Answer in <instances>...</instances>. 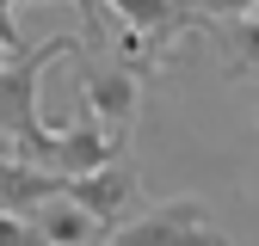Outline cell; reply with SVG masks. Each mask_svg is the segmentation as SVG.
Masks as SVG:
<instances>
[{
	"label": "cell",
	"mask_w": 259,
	"mask_h": 246,
	"mask_svg": "<svg viewBox=\"0 0 259 246\" xmlns=\"http://www.w3.org/2000/svg\"><path fill=\"white\" fill-rule=\"evenodd\" d=\"M56 55H80V37H50L25 55H7V68H0V130H7L19 160L44 166V172L56 160V130H44V117H37V80Z\"/></svg>",
	"instance_id": "obj_1"
},
{
	"label": "cell",
	"mask_w": 259,
	"mask_h": 246,
	"mask_svg": "<svg viewBox=\"0 0 259 246\" xmlns=\"http://www.w3.org/2000/svg\"><path fill=\"white\" fill-rule=\"evenodd\" d=\"M80 111L99 117V130L130 154V130L142 117V68H130L117 49H87L80 55Z\"/></svg>",
	"instance_id": "obj_2"
},
{
	"label": "cell",
	"mask_w": 259,
	"mask_h": 246,
	"mask_svg": "<svg viewBox=\"0 0 259 246\" xmlns=\"http://www.w3.org/2000/svg\"><path fill=\"white\" fill-rule=\"evenodd\" d=\"M68 197H74L80 209L99 215L105 234H117V228H130V222H142V215L154 209L148 191H142V172H136V160H130V154H117L111 166L87 172V178H68Z\"/></svg>",
	"instance_id": "obj_3"
},
{
	"label": "cell",
	"mask_w": 259,
	"mask_h": 246,
	"mask_svg": "<svg viewBox=\"0 0 259 246\" xmlns=\"http://www.w3.org/2000/svg\"><path fill=\"white\" fill-rule=\"evenodd\" d=\"M105 246H229V234L210 228L204 197H167V203H154L142 222L117 228Z\"/></svg>",
	"instance_id": "obj_4"
},
{
	"label": "cell",
	"mask_w": 259,
	"mask_h": 246,
	"mask_svg": "<svg viewBox=\"0 0 259 246\" xmlns=\"http://www.w3.org/2000/svg\"><path fill=\"white\" fill-rule=\"evenodd\" d=\"M99 7H111L130 31H142V37L154 43V55L167 49L173 37H185V31H198V25H210V19H198L185 7V0H99Z\"/></svg>",
	"instance_id": "obj_5"
},
{
	"label": "cell",
	"mask_w": 259,
	"mask_h": 246,
	"mask_svg": "<svg viewBox=\"0 0 259 246\" xmlns=\"http://www.w3.org/2000/svg\"><path fill=\"white\" fill-rule=\"evenodd\" d=\"M56 197H68L62 172H44L31 160H7L0 154V215H31L37 203H56Z\"/></svg>",
	"instance_id": "obj_6"
},
{
	"label": "cell",
	"mask_w": 259,
	"mask_h": 246,
	"mask_svg": "<svg viewBox=\"0 0 259 246\" xmlns=\"http://www.w3.org/2000/svg\"><path fill=\"white\" fill-rule=\"evenodd\" d=\"M25 222L44 234V246H105V240H111V234L99 228V215H93V209H80L74 197L37 203V209L25 215Z\"/></svg>",
	"instance_id": "obj_7"
},
{
	"label": "cell",
	"mask_w": 259,
	"mask_h": 246,
	"mask_svg": "<svg viewBox=\"0 0 259 246\" xmlns=\"http://www.w3.org/2000/svg\"><path fill=\"white\" fill-rule=\"evenodd\" d=\"M216 43H222V74L229 80H259V25L253 19H235V25H210Z\"/></svg>",
	"instance_id": "obj_8"
},
{
	"label": "cell",
	"mask_w": 259,
	"mask_h": 246,
	"mask_svg": "<svg viewBox=\"0 0 259 246\" xmlns=\"http://www.w3.org/2000/svg\"><path fill=\"white\" fill-rule=\"evenodd\" d=\"M198 19H210V25H235V19H253V7L259 0H185Z\"/></svg>",
	"instance_id": "obj_9"
},
{
	"label": "cell",
	"mask_w": 259,
	"mask_h": 246,
	"mask_svg": "<svg viewBox=\"0 0 259 246\" xmlns=\"http://www.w3.org/2000/svg\"><path fill=\"white\" fill-rule=\"evenodd\" d=\"M0 246H44V234L25 215H0Z\"/></svg>",
	"instance_id": "obj_10"
},
{
	"label": "cell",
	"mask_w": 259,
	"mask_h": 246,
	"mask_svg": "<svg viewBox=\"0 0 259 246\" xmlns=\"http://www.w3.org/2000/svg\"><path fill=\"white\" fill-rule=\"evenodd\" d=\"M0 154H7V160H19V154H13V142H7V130H0Z\"/></svg>",
	"instance_id": "obj_11"
},
{
	"label": "cell",
	"mask_w": 259,
	"mask_h": 246,
	"mask_svg": "<svg viewBox=\"0 0 259 246\" xmlns=\"http://www.w3.org/2000/svg\"><path fill=\"white\" fill-rule=\"evenodd\" d=\"M25 7H44V0H25Z\"/></svg>",
	"instance_id": "obj_12"
},
{
	"label": "cell",
	"mask_w": 259,
	"mask_h": 246,
	"mask_svg": "<svg viewBox=\"0 0 259 246\" xmlns=\"http://www.w3.org/2000/svg\"><path fill=\"white\" fill-rule=\"evenodd\" d=\"M253 25H259V7H253Z\"/></svg>",
	"instance_id": "obj_13"
},
{
	"label": "cell",
	"mask_w": 259,
	"mask_h": 246,
	"mask_svg": "<svg viewBox=\"0 0 259 246\" xmlns=\"http://www.w3.org/2000/svg\"><path fill=\"white\" fill-rule=\"evenodd\" d=\"M253 123H259V117H253Z\"/></svg>",
	"instance_id": "obj_14"
}]
</instances>
